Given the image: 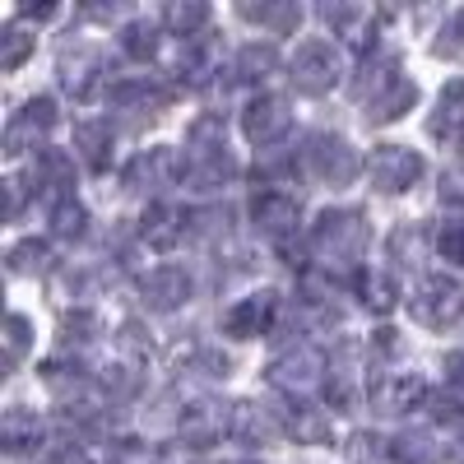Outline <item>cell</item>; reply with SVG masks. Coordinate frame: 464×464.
Wrapping results in <instances>:
<instances>
[{
	"label": "cell",
	"instance_id": "7dc6e473",
	"mask_svg": "<svg viewBox=\"0 0 464 464\" xmlns=\"http://www.w3.org/2000/svg\"><path fill=\"white\" fill-rule=\"evenodd\" d=\"M218 227H227V209H205V214H190V232H218Z\"/></svg>",
	"mask_w": 464,
	"mask_h": 464
},
{
	"label": "cell",
	"instance_id": "ba28073f",
	"mask_svg": "<svg viewBox=\"0 0 464 464\" xmlns=\"http://www.w3.org/2000/svg\"><path fill=\"white\" fill-rule=\"evenodd\" d=\"M288 130H293V111H288V102H284L279 93H260V98L246 102V111H242V135H246L256 149H275Z\"/></svg>",
	"mask_w": 464,
	"mask_h": 464
},
{
	"label": "cell",
	"instance_id": "f35d334b",
	"mask_svg": "<svg viewBox=\"0 0 464 464\" xmlns=\"http://www.w3.org/2000/svg\"><path fill=\"white\" fill-rule=\"evenodd\" d=\"M28 52H33V37L19 24H10L5 33H0V70H19L28 61Z\"/></svg>",
	"mask_w": 464,
	"mask_h": 464
},
{
	"label": "cell",
	"instance_id": "7a4b0ae2",
	"mask_svg": "<svg viewBox=\"0 0 464 464\" xmlns=\"http://www.w3.org/2000/svg\"><path fill=\"white\" fill-rule=\"evenodd\" d=\"M312 251L321 260H358L367 251V218L358 209H325L312 223Z\"/></svg>",
	"mask_w": 464,
	"mask_h": 464
},
{
	"label": "cell",
	"instance_id": "9c48e42d",
	"mask_svg": "<svg viewBox=\"0 0 464 464\" xmlns=\"http://www.w3.org/2000/svg\"><path fill=\"white\" fill-rule=\"evenodd\" d=\"M275 316H279V293L260 288V293L232 302L223 312V334H232V339H260V334H269Z\"/></svg>",
	"mask_w": 464,
	"mask_h": 464
},
{
	"label": "cell",
	"instance_id": "f907efd6",
	"mask_svg": "<svg viewBox=\"0 0 464 464\" xmlns=\"http://www.w3.org/2000/svg\"><path fill=\"white\" fill-rule=\"evenodd\" d=\"M5 190H10V218H19V209H24V181H19V177H10V181H5Z\"/></svg>",
	"mask_w": 464,
	"mask_h": 464
},
{
	"label": "cell",
	"instance_id": "4fadbf2b",
	"mask_svg": "<svg viewBox=\"0 0 464 464\" xmlns=\"http://www.w3.org/2000/svg\"><path fill=\"white\" fill-rule=\"evenodd\" d=\"M181 437L186 446H214L223 437H232V409L214 404V400H196V404H186L181 409Z\"/></svg>",
	"mask_w": 464,
	"mask_h": 464
},
{
	"label": "cell",
	"instance_id": "d4e9b609",
	"mask_svg": "<svg viewBox=\"0 0 464 464\" xmlns=\"http://www.w3.org/2000/svg\"><path fill=\"white\" fill-rule=\"evenodd\" d=\"M232 172H237L232 153H190V163H186L181 181H190L196 190H214V186H223Z\"/></svg>",
	"mask_w": 464,
	"mask_h": 464
},
{
	"label": "cell",
	"instance_id": "d590c367",
	"mask_svg": "<svg viewBox=\"0 0 464 464\" xmlns=\"http://www.w3.org/2000/svg\"><path fill=\"white\" fill-rule=\"evenodd\" d=\"M163 24H168L177 37H186V43H196L200 28L209 24V5H181V0H177V5L163 10Z\"/></svg>",
	"mask_w": 464,
	"mask_h": 464
},
{
	"label": "cell",
	"instance_id": "60d3db41",
	"mask_svg": "<svg viewBox=\"0 0 464 464\" xmlns=\"http://www.w3.org/2000/svg\"><path fill=\"white\" fill-rule=\"evenodd\" d=\"M28 343H33V330H28V316H19V312H10V321H5V358H10V367L28 353Z\"/></svg>",
	"mask_w": 464,
	"mask_h": 464
},
{
	"label": "cell",
	"instance_id": "2e32d148",
	"mask_svg": "<svg viewBox=\"0 0 464 464\" xmlns=\"http://www.w3.org/2000/svg\"><path fill=\"white\" fill-rule=\"evenodd\" d=\"M186 227H190V218H186L177 205L153 200V205L144 209V218H140V237H144L153 251H172V246L186 237Z\"/></svg>",
	"mask_w": 464,
	"mask_h": 464
},
{
	"label": "cell",
	"instance_id": "bcb514c9",
	"mask_svg": "<svg viewBox=\"0 0 464 464\" xmlns=\"http://www.w3.org/2000/svg\"><path fill=\"white\" fill-rule=\"evenodd\" d=\"M325 400L334 404V413H343L348 404H353V381H348L343 372H339V376H330V385H325Z\"/></svg>",
	"mask_w": 464,
	"mask_h": 464
},
{
	"label": "cell",
	"instance_id": "cb8c5ba5",
	"mask_svg": "<svg viewBox=\"0 0 464 464\" xmlns=\"http://www.w3.org/2000/svg\"><path fill=\"white\" fill-rule=\"evenodd\" d=\"M413 102H418V84H413V80H395L381 98L367 102V121H372V126H391V121H400Z\"/></svg>",
	"mask_w": 464,
	"mask_h": 464
},
{
	"label": "cell",
	"instance_id": "44dd1931",
	"mask_svg": "<svg viewBox=\"0 0 464 464\" xmlns=\"http://www.w3.org/2000/svg\"><path fill=\"white\" fill-rule=\"evenodd\" d=\"M358 297L372 316H391L400 306V284L385 269H358Z\"/></svg>",
	"mask_w": 464,
	"mask_h": 464
},
{
	"label": "cell",
	"instance_id": "5b68a950",
	"mask_svg": "<svg viewBox=\"0 0 464 464\" xmlns=\"http://www.w3.org/2000/svg\"><path fill=\"white\" fill-rule=\"evenodd\" d=\"M422 172H428V163H422L418 149H404V144H376L372 159H367V177L376 190H385V196H400V190H413L422 181Z\"/></svg>",
	"mask_w": 464,
	"mask_h": 464
},
{
	"label": "cell",
	"instance_id": "7402d4cb",
	"mask_svg": "<svg viewBox=\"0 0 464 464\" xmlns=\"http://www.w3.org/2000/svg\"><path fill=\"white\" fill-rule=\"evenodd\" d=\"M74 149L89 163V172H107L111 168V126L107 121H80L74 126Z\"/></svg>",
	"mask_w": 464,
	"mask_h": 464
},
{
	"label": "cell",
	"instance_id": "1f68e13d",
	"mask_svg": "<svg viewBox=\"0 0 464 464\" xmlns=\"http://www.w3.org/2000/svg\"><path fill=\"white\" fill-rule=\"evenodd\" d=\"M47 265H52V246L37 242V237L10 246V256H5V269H10L14 279H24V275H47Z\"/></svg>",
	"mask_w": 464,
	"mask_h": 464
},
{
	"label": "cell",
	"instance_id": "4316f807",
	"mask_svg": "<svg viewBox=\"0 0 464 464\" xmlns=\"http://www.w3.org/2000/svg\"><path fill=\"white\" fill-rule=\"evenodd\" d=\"M186 149L190 153H227V126L218 111H205L186 126Z\"/></svg>",
	"mask_w": 464,
	"mask_h": 464
},
{
	"label": "cell",
	"instance_id": "30bf717a",
	"mask_svg": "<svg viewBox=\"0 0 464 464\" xmlns=\"http://www.w3.org/2000/svg\"><path fill=\"white\" fill-rule=\"evenodd\" d=\"M52 126H56V98H47V93L28 98L10 116V126H5V153H10V159H19L24 149H37V140H43Z\"/></svg>",
	"mask_w": 464,
	"mask_h": 464
},
{
	"label": "cell",
	"instance_id": "7bdbcfd3",
	"mask_svg": "<svg viewBox=\"0 0 464 464\" xmlns=\"http://www.w3.org/2000/svg\"><path fill=\"white\" fill-rule=\"evenodd\" d=\"M437 251H441V260L464 265V223H446V227L437 232Z\"/></svg>",
	"mask_w": 464,
	"mask_h": 464
},
{
	"label": "cell",
	"instance_id": "603a6c76",
	"mask_svg": "<svg viewBox=\"0 0 464 464\" xmlns=\"http://www.w3.org/2000/svg\"><path fill=\"white\" fill-rule=\"evenodd\" d=\"M395 80H404V74H400V61H395V56H385V52H376V56L362 61L358 80H353V93L372 102V98H381L385 89H391Z\"/></svg>",
	"mask_w": 464,
	"mask_h": 464
},
{
	"label": "cell",
	"instance_id": "52a82bcc",
	"mask_svg": "<svg viewBox=\"0 0 464 464\" xmlns=\"http://www.w3.org/2000/svg\"><path fill=\"white\" fill-rule=\"evenodd\" d=\"M321 372H325V353L316 343H297V348H288V353H279L275 362H269V385L275 391H284V395H302V391H312V385L321 381Z\"/></svg>",
	"mask_w": 464,
	"mask_h": 464
},
{
	"label": "cell",
	"instance_id": "7c38bea8",
	"mask_svg": "<svg viewBox=\"0 0 464 464\" xmlns=\"http://www.w3.org/2000/svg\"><path fill=\"white\" fill-rule=\"evenodd\" d=\"M418 404H428V381L418 372H391L372 381V409L376 413H409Z\"/></svg>",
	"mask_w": 464,
	"mask_h": 464
},
{
	"label": "cell",
	"instance_id": "ee69618b",
	"mask_svg": "<svg viewBox=\"0 0 464 464\" xmlns=\"http://www.w3.org/2000/svg\"><path fill=\"white\" fill-rule=\"evenodd\" d=\"M43 464H93V459H89V450H84L80 441H56V446L43 455Z\"/></svg>",
	"mask_w": 464,
	"mask_h": 464
},
{
	"label": "cell",
	"instance_id": "816d5d0a",
	"mask_svg": "<svg viewBox=\"0 0 464 464\" xmlns=\"http://www.w3.org/2000/svg\"><path fill=\"white\" fill-rule=\"evenodd\" d=\"M455 459H464V437H459V441H455Z\"/></svg>",
	"mask_w": 464,
	"mask_h": 464
},
{
	"label": "cell",
	"instance_id": "8992f818",
	"mask_svg": "<svg viewBox=\"0 0 464 464\" xmlns=\"http://www.w3.org/2000/svg\"><path fill=\"white\" fill-rule=\"evenodd\" d=\"M251 218H256V227L265 232V237H275V246L293 242L297 223H302V200L288 196V190H279V186H260L251 196Z\"/></svg>",
	"mask_w": 464,
	"mask_h": 464
},
{
	"label": "cell",
	"instance_id": "4dcf8cb0",
	"mask_svg": "<svg viewBox=\"0 0 464 464\" xmlns=\"http://www.w3.org/2000/svg\"><path fill=\"white\" fill-rule=\"evenodd\" d=\"M391 459L395 464H437L441 446L432 441V432H400L391 441Z\"/></svg>",
	"mask_w": 464,
	"mask_h": 464
},
{
	"label": "cell",
	"instance_id": "277c9868",
	"mask_svg": "<svg viewBox=\"0 0 464 464\" xmlns=\"http://www.w3.org/2000/svg\"><path fill=\"white\" fill-rule=\"evenodd\" d=\"M409 312L418 325H432V330H446L464 316V288L446 275H428L413 293H409Z\"/></svg>",
	"mask_w": 464,
	"mask_h": 464
},
{
	"label": "cell",
	"instance_id": "8fae6325",
	"mask_svg": "<svg viewBox=\"0 0 464 464\" xmlns=\"http://www.w3.org/2000/svg\"><path fill=\"white\" fill-rule=\"evenodd\" d=\"M56 74H61V89H65V93H74L80 102H89V98L98 93V80H102V52L89 47V43H74V47L61 52Z\"/></svg>",
	"mask_w": 464,
	"mask_h": 464
},
{
	"label": "cell",
	"instance_id": "5bb4252c",
	"mask_svg": "<svg viewBox=\"0 0 464 464\" xmlns=\"http://www.w3.org/2000/svg\"><path fill=\"white\" fill-rule=\"evenodd\" d=\"M275 418H279V428H284L288 437H297V446H325V441L334 437L330 413H325V409H316V404L288 400L284 409H275Z\"/></svg>",
	"mask_w": 464,
	"mask_h": 464
},
{
	"label": "cell",
	"instance_id": "74e56055",
	"mask_svg": "<svg viewBox=\"0 0 464 464\" xmlns=\"http://www.w3.org/2000/svg\"><path fill=\"white\" fill-rule=\"evenodd\" d=\"M37 172L47 177V186H52V190H61V196L70 200V190H65V186H70V172H74V163L65 159L61 149H43V153H37ZM43 177H37V181H43Z\"/></svg>",
	"mask_w": 464,
	"mask_h": 464
},
{
	"label": "cell",
	"instance_id": "8d00e7d4",
	"mask_svg": "<svg viewBox=\"0 0 464 464\" xmlns=\"http://www.w3.org/2000/svg\"><path fill=\"white\" fill-rule=\"evenodd\" d=\"M422 242H428V232H422V223H400L391 232V260L400 265H413L422 256Z\"/></svg>",
	"mask_w": 464,
	"mask_h": 464
},
{
	"label": "cell",
	"instance_id": "6da1fadb",
	"mask_svg": "<svg viewBox=\"0 0 464 464\" xmlns=\"http://www.w3.org/2000/svg\"><path fill=\"white\" fill-rule=\"evenodd\" d=\"M339 74H343V56L330 37H306V43H297V52L288 56V80H293L297 93L321 98L339 84Z\"/></svg>",
	"mask_w": 464,
	"mask_h": 464
},
{
	"label": "cell",
	"instance_id": "484cf974",
	"mask_svg": "<svg viewBox=\"0 0 464 464\" xmlns=\"http://www.w3.org/2000/svg\"><path fill=\"white\" fill-rule=\"evenodd\" d=\"M275 432H284L275 413H265L251 400L232 404V437H237V441H265V437H275Z\"/></svg>",
	"mask_w": 464,
	"mask_h": 464
},
{
	"label": "cell",
	"instance_id": "d6986e66",
	"mask_svg": "<svg viewBox=\"0 0 464 464\" xmlns=\"http://www.w3.org/2000/svg\"><path fill=\"white\" fill-rule=\"evenodd\" d=\"M432 140H446V144H464V80H450L446 93L437 98V111L428 121Z\"/></svg>",
	"mask_w": 464,
	"mask_h": 464
},
{
	"label": "cell",
	"instance_id": "e0dca14e",
	"mask_svg": "<svg viewBox=\"0 0 464 464\" xmlns=\"http://www.w3.org/2000/svg\"><path fill=\"white\" fill-rule=\"evenodd\" d=\"M186 168L177 163L172 149H149L140 159H130L126 168V190H153V186H168L172 177H181Z\"/></svg>",
	"mask_w": 464,
	"mask_h": 464
},
{
	"label": "cell",
	"instance_id": "9a60e30c",
	"mask_svg": "<svg viewBox=\"0 0 464 464\" xmlns=\"http://www.w3.org/2000/svg\"><path fill=\"white\" fill-rule=\"evenodd\" d=\"M140 293H144V302L153 306V312H177V306L190 302V275L181 265H159V269L144 275Z\"/></svg>",
	"mask_w": 464,
	"mask_h": 464
},
{
	"label": "cell",
	"instance_id": "ab89813d",
	"mask_svg": "<svg viewBox=\"0 0 464 464\" xmlns=\"http://www.w3.org/2000/svg\"><path fill=\"white\" fill-rule=\"evenodd\" d=\"M102 330V321L93 312H65L61 316V343H89Z\"/></svg>",
	"mask_w": 464,
	"mask_h": 464
},
{
	"label": "cell",
	"instance_id": "ffe728a7",
	"mask_svg": "<svg viewBox=\"0 0 464 464\" xmlns=\"http://www.w3.org/2000/svg\"><path fill=\"white\" fill-rule=\"evenodd\" d=\"M0 446H5V455H28L33 446H43V422H37V413L10 409L0 418Z\"/></svg>",
	"mask_w": 464,
	"mask_h": 464
},
{
	"label": "cell",
	"instance_id": "c3c4849f",
	"mask_svg": "<svg viewBox=\"0 0 464 464\" xmlns=\"http://www.w3.org/2000/svg\"><path fill=\"white\" fill-rule=\"evenodd\" d=\"M441 200L464 205V168H455V172H446V177H441Z\"/></svg>",
	"mask_w": 464,
	"mask_h": 464
},
{
	"label": "cell",
	"instance_id": "f6af8a7d",
	"mask_svg": "<svg viewBox=\"0 0 464 464\" xmlns=\"http://www.w3.org/2000/svg\"><path fill=\"white\" fill-rule=\"evenodd\" d=\"M446 391L464 404V348H455V353H446Z\"/></svg>",
	"mask_w": 464,
	"mask_h": 464
},
{
	"label": "cell",
	"instance_id": "f546056e",
	"mask_svg": "<svg viewBox=\"0 0 464 464\" xmlns=\"http://www.w3.org/2000/svg\"><path fill=\"white\" fill-rule=\"evenodd\" d=\"M177 74H181V84H190V89H205V84H209V74H218V61H214V52L200 43V37L181 47Z\"/></svg>",
	"mask_w": 464,
	"mask_h": 464
},
{
	"label": "cell",
	"instance_id": "83f0119b",
	"mask_svg": "<svg viewBox=\"0 0 464 464\" xmlns=\"http://www.w3.org/2000/svg\"><path fill=\"white\" fill-rule=\"evenodd\" d=\"M242 19L269 28V33H293L302 24V5H293V0H269V5H242Z\"/></svg>",
	"mask_w": 464,
	"mask_h": 464
},
{
	"label": "cell",
	"instance_id": "3957f363",
	"mask_svg": "<svg viewBox=\"0 0 464 464\" xmlns=\"http://www.w3.org/2000/svg\"><path fill=\"white\" fill-rule=\"evenodd\" d=\"M302 168L312 172L316 181H325V186H348L362 172V159H358V149L348 144L343 135H312L306 149H302Z\"/></svg>",
	"mask_w": 464,
	"mask_h": 464
},
{
	"label": "cell",
	"instance_id": "681fc988",
	"mask_svg": "<svg viewBox=\"0 0 464 464\" xmlns=\"http://www.w3.org/2000/svg\"><path fill=\"white\" fill-rule=\"evenodd\" d=\"M56 14H61V5H19V19H37V24H47Z\"/></svg>",
	"mask_w": 464,
	"mask_h": 464
},
{
	"label": "cell",
	"instance_id": "d6a6232c",
	"mask_svg": "<svg viewBox=\"0 0 464 464\" xmlns=\"http://www.w3.org/2000/svg\"><path fill=\"white\" fill-rule=\"evenodd\" d=\"M159 24L153 19H130L126 28H121V52L130 56V61H149L153 52H159Z\"/></svg>",
	"mask_w": 464,
	"mask_h": 464
},
{
	"label": "cell",
	"instance_id": "b9f144b4",
	"mask_svg": "<svg viewBox=\"0 0 464 464\" xmlns=\"http://www.w3.org/2000/svg\"><path fill=\"white\" fill-rule=\"evenodd\" d=\"M385 455H391V446H385L381 437H372V432H358L353 441H348V459L353 464H381Z\"/></svg>",
	"mask_w": 464,
	"mask_h": 464
},
{
	"label": "cell",
	"instance_id": "ac0fdd59",
	"mask_svg": "<svg viewBox=\"0 0 464 464\" xmlns=\"http://www.w3.org/2000/svg\"><path fill=\"white\" fill-rule=\"evenodd\" d=\"M321 19H325L339 37H348L358 52L376 47V14H372V10H362V5H325Z\"/></svg>",
	"mask_w": 464,
	"mask_h": 464
},
{
	"label": "cell",
	"instance_id": "f5cc1de1",
	"mask_svg": "<svg viewBox=\"0 0 464 464\" xmlns=\"http://www.w3.org/2000/svg\"><path fill=\"white\" fill-rule=\"evenodd\" d=\"M232 464H260V459H232Z\"/></svg>",
	"mask_w": 464,
	"mask_h": 464
},
{
	"label": "cell",
	"instance_id": "e575fe53",
	"mask_svg": "<svg viewBox=\"0 0 464 464\" xmlns=\"http://www.w3.org/2000/svg\"><path fill=\"white\" fill-rule=\"evenodd\" d=\"M116 107H163L168 102V89L149 84V80H126V84H111L107 93Z\"/></svg>",
	"mask_w": 464,
	"mask_h": 464
},
{
	"label": "cell",
	"instance_id": "836d02e7",
	"mask_svg": "<svg viewBox=\"0 0 464 464\" xmlns=\"http://www.w3.org/2000/svg\"><path fill=\"white\" fill-rule=\"evenodd\" d=\"M52 232L61 242H80L84 232H89V209L80 205V200H56V209H52Z\"/></svg>",
	"mask_w": 464,
	"mask_h": 464
},
{
	"label": "cell",
	"instance_id": "f1b7e54d",
	"mask_svg": "<svg viewBox=\"0 0 464 464\" xmlns=\"http://www.w3.org/2000/svg\"><path fill=\"white\" fill-rule=\"evenodd\" d=\"M275 70H279V52L269 47V43L242 47V52H237V65H232V74H237L242 84H260V80H269Z\"/></svg>",
	"mask_w": 464,
	"mask_h": 464
}]
</instances>
